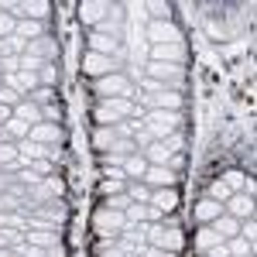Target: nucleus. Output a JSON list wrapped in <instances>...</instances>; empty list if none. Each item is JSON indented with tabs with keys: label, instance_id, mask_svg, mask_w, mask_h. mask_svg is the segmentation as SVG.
<instances>
[{
	"label": "nucleus",
	"instance_id": "4",
	"mask_svg": "<svg viewBox=\"0 0 257 257\" xmlns=\"http://www.w3.org/2000/svg\"><path fill=\"white\" fill-rule=\"evenodd\" d=\"M148 79L161 82L165 89L178 93V86L185 79V65H172V62H148Z\"/></svg>",
	"mask_w": 257,
	"mask_h": 257
},
{
	"label": "nucleus",
	"instance_id": "31",
	"mask_svg": "<svg viewBox=\"0 0 257 257\" xmlns=\"http://www.w3.org/2000/svg\"><path fill=\"white\" fill-rule=\"evenodd\" d=\"M0 213H24V216H28V206H24V199L14 196V192H0Z\"/></svg>",
	"mask_w": 257,
	"mask_h": 257
},
{
	"label": "nucleus",
	"instance_id": "42",
	"mask_svg": "<svg viewBox=\"0 0 257 257\" xmlns=\"http://www.w3.org/2000/svg\"><path fill=\"white\" fill-rule=\"evenodd\" d=\"M127 196H131V202H148V199H151V189H148L144 182H134V185L127 189Z\"/></svg>",
	"mask_w": 257,
	"mask_h": 257
},
{
	"label": "nucleus",
	"instance_id": "17",
	"mask_svg": "<svg viewBox=\"0 0 257 257\" xmlns=\"http://www.w3.org/2000/svg\"><path fill=\"white\" fill-rule=\"evenodd\" d=\"M123 216H127V223H158L161 213L155 206H148V202H131Z\"/></svg>",
	"mask_w": 257,
	"mask_h": 257
},
{
	"label": "nucleus",
	"instance_id": "24",
	"mask_svg": "<svg viewBox=\"0 0 257 257\" xmlns=\"http://www.w3.org/2000/svg\"><path fill=\"white\" fill-rule=\"evenodd\" d=\"M24 52L35 55V59H41V62H48V59H55V41L52 38H35V41H28Z\"/></svg>",
	"mask_w": 257,
	"mask_h": 257
},
{
	"label": "nucleus",
	"instance_id": "46",
	"mask_svg": "<svg viewBox=\"0 0 257 257\" xmlns=\"http://www.w3.org/2000/svg\"><path fill=\"white\" fill-rule=\"evenodd\" d=\"M41 65H48V62L35 59V55H28V52L21 55V69H24V72H41Z\"/></svg>",
	"mask_w": 257,
	"mask_h": 257
},
{
	"label": "nucleus",
	"instance_id": "45",
	"mask_svg": "<svg viewBox=\"0 0 257 257\" xmlns=\"http://www.w3.org/2000/svg\"><path fill=\"white\" fill-rule=\"evenodd\" d=\"M38 82H45V86H52V82H59V69L48 62V65H41V72H38Z\"/></svg>",
	"mask_w": 257,
	"mask_h": 257
},
{
	"label": "nucleus",
	"instance_id": "2",
	"mask_svg": "<svg viewBox=\"0 0 257 257\" xmlns=\"http://www.w3.org/2000/svg\"><path fill=\"white\" fill-rule=\"evenodd\" d=\"M141 120V127L151 134V141H165L168 134H178V120L182 113H172V110H151V113H144Z\"/></svg>",
	"mask_w": 257,
	"mask_h": 257
},
{
	"label": "nucleus",
	"instance_id": "30",
	"mask_svg": "<svg viewBox=\"0 0 257 257\" xmlns=\"http://www.w3.org/2000/svg\"><path fill=\"white\" fill-rule=\"evenodd\" d=\"M144 172H148V161H144V155H131V158L123 161V175H127V178L141 182V178H144Z\"/></svg>",
	"mask_w": 257,
	"mask_h": 257
},
{
	"label": "nucleus",
	"instance_id": "26",
	"mask_svg": "<svg viewBox=\"0 0 257 257\" xmlns=\"http://www.w3.org/2000/svg\"><path fill=\"white\" fill-rule=\"evenodd\" d=\"M216 216H223V202H216V199L206 196V199L196 206V219H199V223H213Z\"/></svg>",
	"mask_w": 257,
	"mask_h": 257
},
{
	"label": "nucleus",
	"instance_id": "40",
	"mask_svg": "<svg viewBox=\"0 0 257 257\" xmlns=\"http://www.w3.org/2000/svg\"><path fill=\"white\" fill-rule=\"evenodd\" d=\"M223 182L230 185V192H243V185H247V175L233 168V172H226V175H223Z\"/></svg>",
	"mask_w": 257,
	"mask_h": 257
},
{
	"label": "nucleus",
	"instance_id": "53",
	"mask_svg": "<svg viewBox=\"0 0 257 257\" xmlns=\"http://www.w3.org/2000/svg\"><path fill=\"white\" fill-rule=\"evenodd\" d=\"M243 48H247V41H233V45H226V55H237Z\"/></svg>",
	"mask_w": 257,
	"mask_h": 257
},
{
	"label": "nucleus",
	"instance_id": "56",
	"mask_svg": "<svg viewBox=\"0 0 257 257\" xmlns=\"http://www.w3.org/2000/svg\"><path fill=\"white\" fill-rule=\"evenodd\" d=\"M0 72H4V69H0Z\"/></svg>",
	"mask_w": 257,
	"mask_h": 257
},
{
	"label": "nucleus",
	"instance_id": "35",
	"mask_svg": "<svg viewBox=\"0 0 257 257\" xmlns=\"http://www.w3.org/2000/svg\"><path fill=\"white\" fill-rule=\"evenodd\" d=\"M18 144H7V141H0V168H7V165H18Z\"/></svg>",
	"mask_w": 257,
	"mask_h": 257
},
{
	"label": "nucleus",
	"instance_id": "55",
	"mask_svg": "<svg viewBox=\"0 0 257 257\" xmlns=\"http://www.w3.org/2000/svg\"><path fill=\"white\" fill-rule=\"evenodd\" d=\"M11 189V178H7V172H0V192H7Z\"/></svg>",
	"mask_w": 257,
	"mask_h": 257
},
{
	"label": "nucleus",
	"instance_id": "1",
	"mask_svg": "<svg viewBox=\"0 0 257 257\" xmlns=\"http://www.w3.org/2000/svg\"><path fill=\"white\" fill-rule=\"evenodd\" d=\"M93 117H96V127H113V123H120L123 117H138V106H134L127 96L99 99L96 110H93Z\"/></svg>",
	"mask_w": 257,
	"mask_h": 257
},
{
	"label": "nucleus",
	"instance_id": "28",
	"mask_svg": "<svg viewBox=\"0 0 257 257\" xmlns=\"http://www.w3.org/2000/svg\"><path fill=\"white\" fill-rule=\"evenodd\" d=\"M117 141L120 138H117V131H113V127H96V131H93V148H96L99 155H106Z\"/></svg>",
	"mask_w": 257,
	"mask_h": 257
},
{
	"label": "nucleus",
	"instance_id": "54",
	"mask_svg": "<svg viewBox=\"0 0 257 257\" xmlns=\"http://www.w3.org/2000/svg\"><path fill=\"white\" fill-rule=\"evenodd\" d=\"M14 117V110H11V106H4V103H0V127H4V123H7V120Z\"/></svg>",
	"mask_w": 257,
	"mask_h": 257
},
{
	"label": "nucleus",
	"instance_id": "36",
	"mask_svg": "<svg viewBox=\"0 0 257 257\" xmlns=\"http://www.w3.org/2000/svg\"><path fill=\"white\" fill-rule=\"evenodd\" d=\"M4 131H7V138H28V134H31V127H28L24 120H18V117L7 120V123H4Z\"/></svg>",
	"mask_w": 257,
	"mask_h": 257
},
{
	"label": "nucleus",
	"instance_id": "23",
	"mask_svg": "<svg viewBox=\"0 0 257 257\" xmlns=\"http://www.w3.org/2000/svg\"><path fill=\"white\" fill-rule=\"evenodd\" d=\"M148 103H151V110H172V113H178V110H182V96H178V93H172V89L155 93Z\"/></svg>",
	"mask_w": 257,
	"mask_h": 257
},
{
	"label": "nucleus",
	"instance_id": "51",
	"mask_svg": "<svg viewBox=\"0 0 257 257\" xmlns=\"http://www.w3.org/2000/svg\"><path fill=\"white\" fill-rule=\"evenodd\" d=\"M103 175H106V178H127L120 165H103Z\"/></svg>",
	"mask_w": 257,
	"mask_h": 257
},
{
	"label": "nucleus",
	"instance_id": "34",
	"mask_svg": "<svg viewBox=\"0 0 257 257\" xmlns=\"http://www.w3.org/2000/svg\"><path fill=\"white\" fill-rule=\"evenodd\" d=\"M120 192H127V182L123 178H103L99 182V196H120Z\"/></svg>",
	"mask_w": 257,
	"mask_h": 257
},
{
	"label": "nucleus",
	"instance_id": "43",
	"mask_svg": "<svg viewBox=\"0 0 257 257\" xmlns=\"http://www.w3.org/2000/svg\"><path fill=\"white\" fill-rule=\"evenodd\" d=\"M18 31V18L14 14H0V38H11Z\"/></svg>",
	"mask_w": 257,
	"mask_h": 257
},
{
	"label": "nucleus",
	"instance_id": "41",
	"mask_svg": "<svg viewBox=\"0 0 257 257\" xmlns=\"http://www.w3.org/2000/svg\"><path fill=\"white\" fill-rule=\"evenodd\" d=\"M230 196H233V192H230V185H226L223 178H216V182L209 185V199H216V202H226Z\"/></svg>",
	"mask_w": 257,
	"mask_h": 257
},
{
	"label": "nucleus",
	"instance_id": "20",
	"mask_svg": "<svg viewBox=\"0 0 257 257\" xmlns=\"http://www.w3.org/2000/svg\"><path fill=\"white\" fill-rule=\"evenodd\" d=\"M172 155H178V151H172L165 141H155V144L144 148V161H148V165H165V168H168V158H172Z\"/></svg>",
	"mask_w": 257,
	"mask_h": 257
},
{
	"label": "nucleus",
	"instance_id": "12",
	"mask_svg": "<svg viewBox=\"0 0 257 257\" xmlns=\"http://www.w3.org/2000/svg\"><path fill=\"white\" fill-rule=\"evenodd\" d=\"M223 213L233 219H250L254 216V196H243V192H233V196L223 202Z\"/></svg>",
	"mask_w": 257,
	"mask_h": 257
},
{
	"label": "nucleus",
	"instance_id": "9",
	"mask_svg": "<svg viewBox=\"0 0 257 257\" xmlns=\"http://www.w3.org/2000/svg\"><path fill=\"white\" fill-rule=\"evenodd\" d=\"M31 216L41 219V223H48V226H55V230H62L65 226V219H69V209H65V202H45V206H35L31 209Z\"/></svg>",
	"mask_w": 257,
	"mask_h": 257
},
{
	"label": "nucleus",
	"instance_id": "25",
	"mask_svg": "<svg viewBox=\"0 0 257 257\" xmlns=\"http://www.w3.org/2000/svg\"><path fill=\"white\" fill-rule=\"evenodd\" d=\"M14 38H21L24 45H28V41H35V38H45V24H41V21H18Z\"/></svg>",
	"mask_w": 257,
	"mask_h": 257
},
{
	"label": "nucleus",
	"instance_id": "39",
	"mask_svg": "<svg viewBox=\"0 0 257 257\" xmlns=\"http://www.w3.org/2000/svg\"><path fill=\"white\" fill-rule=\"evenodd\" d=\"M103 206H106V209H117V213H127L131 196H127V192H120V196H106V199H103Z\"/></svg>",
	"mask_w": 257,
	"mask_h": 257
},
{
	"label": "nucleus",
	"instance_id": "47",
	"mask_svg": "<svg viewBox=\"0 0 257 257\" xmlns=\"http://www.w3.org/2000/svg\"><path fill=\"white\" fill-rule=\"evenodd\" d=\"M28 168H31V172H35V175H41V178H48V175H52V161H48V158L28 161Z\"/></svg>",
	"mask_w": 257,
	"mask_h": 257
},
{
	"label": "nucleus",
	"instance_id": "50",
	"mask_svg": "<svg viewBox=\"0 0 257 257\" xmlns=\"http://www.w3.org/2000/svg\"><path fill=\"white\" fill-rule=\"evenodd\" d=\"M18 233H14V230H0V250H7V247H14V243H18Z\"/></svg>",
	"mask_w": 257,
	"mask_h": 257
},
{
	"label": "nucleus",
	"instance_id": "5",
	"mask_svg": "<svg viewBox=\"0 0 257 257\" xmlns=\"http://www.w3.org/2000/svg\"><path fill=\"white\" fill-rule=\"evenodd\" d=\"M93 230H96V237H120V230L127 226V216L117 213V209H106V206H99L96 213H93Z\"/></svg>",
	"mask_w": 257,
	"mask_h": 257
},
{
	"label": "nucleus",
	"instance_id": "57",
	"mask_svg": "<svg viewBox=\"0 0 257 257\" xmlns=\"http://www.w3.org/2000/svg\"><path fill=\"white\" fill-rule=\"evenodd\" d=\"M202 257H206V254H202Z\"/></svg>",
	"mask_w": 257,
	"mask_h": 257
},
{
	"label": "nucleus",
	"instance_id": "11",
	"mask_svg": "<svg viewBox=\"0 0 257 257\" xmlns=\"http://www.w3.org/2000/svg\"><path fill=\"white\" fill-rule=\"evenodd\" d=\"M148 189H172L178 182V175L172 172V168H165V165H148V172H144V178H141Z\"/></svg>",
	"mask_w": 257,
	"mask_h": 257
},
{
	"label": "nucleus",
	"instance_id": "7",
	"mask_svg": "<svg viewBox=\"0 0 257 257\" xmlns=\"http://www.w3.org/2000/svg\"><path fill=\"white\" fill-rule=\"evenodd\" d=\"M144 35H148L151 45H185L182 28H175L172 21H151V24L144 28Z\"/></svg>",
	"mask_w": 257,
	"mask_h": 257
},
{
	"label": "nucleus",
	"instance_id": "6",
	"mask_svg": "<svg viewBox=\"0 0 257 257\" xmlns=\"http://www.w3.org/2000/svg\"><path fill=\"white\" fill-rule=\"evenodd\" d=\"M24 196H28V202H41V206L45 202H55V199L65 196V182L59 175H48V178H41L38 185H31Z\"/></svg>",
	"mask_w": 257,
	"mask_h": 257
},
{
	"label": "nucleus",
	"instance_id": "49",
	"mask_svg": "<svg viewBox=\"0 0 257 257\" xmlns=\"http://www.w3.org/2000/svg\"><path fill=\"white\" fill-rule=\"evenodd\" d=\"M52 96H55V93H52L48 86H38L35 93H28V99H31V103H45V99H52Z\"/></svg>",
	"mask_w": 257,
	"mask_h": 257
},
{
	"label": "nucleus",
	"instance_id": "16",
	"mask_svg": "<svg viewBox=\"0 0 257 257\" xmlns=\"http://www.w3.org/2000/svg\"><path fill=\"white\" fill-rule=\"evenodd\" d=\"M151 62L182 65V62H185V45H151Z\"/></svg>",
	"mask_w": 257,
	"mask_h": 257
},
{
	"label": "nucleus",
	"instance_id": "44",
	"mask_svg": "<svg viewBox=\"0 0 257 257\" xmlns=\"http://www.w3.org/2000/svg\"><path fill=\"white\" fill-rule=\"evenodd\" d=\"M0 103L14 110V106L21 103V93H18V89H11V86H0Z\"/></svg>",
	"mask_w": 257,
	"mask_h": 257
},
{
	"label": "nucleus",
	"instance_id": "18",
	"mask_svg": "<svg viewBox=\"0 0 257 257\" xmlns=\"http://www.w3.org/2000/svg\"><path fill=\"white\" fill-rule=\"evenodd\" d=\"M106 11H110V4H103V0H82L79 4L82 24H99V21L106 18Z\"/></svg>",
	"mask_w": 257,
	"mask_h": 257
},
{
	"label": "nucleus",
	"instance_id": "21",
	"mask_svg": "<svg viewBox=\"0 0 257 257\" xmlns=\"http://www.w3.org/2000/svg\"><path fill=\"white\" fill-rule=\"evenodd\" d=\"M89 52H96V55H117L120 45L113 35H99V31H93L89 35Z\"/></svg>",
	"mask_w": 257,
	"mask_h": 257
},
{
	"label": "nucleus",
	"instance_id": "37",
	"mask_svg": "<svg viewBox=\"0 0 257 257\" xmlns=\"http://www.w3.org/2000/svg\"><path fill=\"white\" fill-rule=\"evenodd\" d=\"M14 226H28L24 213H0V230H14Z\"/></svg>",
	"mask_w": 257,
	"mask_h": 257
},
{
	"label": "nucleus",
	"instance_id": "15",
	"mask_svg": "<svg viewBox=\"0 0 257 257\" xmlns=\"http://www.w3.org/2000/svg\"><path fill=\"white\" fill-rule=\"evenodd\" d=\"M148 206H155L161 216H165V213H172V209L178 206V189H175V185H172V189H151Z\"/></svg>",
	"mask_w": 257,
	"mask_h": 257
},
{
	"label": "nucleus",
	"instance_id": "19",
	"mask_svg": "<svg viewBox=\"0 0 257 257\" xmlns=\"http://www.w3.org/2000/svg\"><path fill=\"white\" fill-rule=\"evenodd\" d=\"M28 141H38V144H59V141H62V127H59V123H38V127H31Z\"/></svg>",
	"mask_w": 257,
	"mask_h": 257
},
{
	"label": "nucleus",
	"instance_id": "27",
	"mask_svg": "<svg viewBox=\"0 0 257 257\" xmlns=\"http://www.w3.org/2000/svg\"><path fill=\"white\" fill-rule=\"evenodd\" d=\"M14 117L24 120L28 127H38V123H41V110L35 106V103H31V99H21L18 106H14Z\"/></svg>",
	"mask_w": 257,
	"mask_h": 257
},
{
	"label": "nucleus",
	"instance_id": "22",
	"mask_svg": "<svg viewBox=\"0 0 257 257\" xmlns=\"http://www.w3.org/2000/svg\"><path fill=\"white\" fill-rule=\"evenodd\" d=\"M209 226L219 233V240H223V243H226V240H233V237H240V219L226 216V213H223V216H216Z\"/></svg>",
	"mask_w": 257,
	"mask_h": 257
},
{
	"label": "nucleus",
	"instance_id": "14",
	"mask_svg": "<svg viewBox=\"0 0 257 257\" xmlns=\"http://www.w3.org/2000/svg\"><path fill=\"white\" fill-rule=\"evenodd\" d=\"M11 11H14L21 21H45L48 11H52V4H45V0H24V4H14Z\"/></svg>",
	"mask_w": 257,
	"mask_h": 257
},
{
	"label": "nucleus",
	"instance_id": "10",
	"mask_svg": "<svg viewBox=\"0 0 257 257\" xmlns=\"http://www.w3.org/2000/svg\"><path fill=\"white\" fill-rule=\"evenodd\" d=\"M18 158L28 165V161H38V158H48V161H59V148H48V144H38V141H21L18 144Z\"/></svg>",
	"mask_w": 257,
	"mask_h": 257
},
{
	"label": "nucleus",
	"instance_id": "13",
	"mask_svg": "<svg viewBox=\"0 0 257 257\" xmlns=\"http://www.w3.org/2000/svg\"><path fill=\"white\" fill-rule=\"evenodd\" d=\"M82 72L93 76V79H103V76L113 72V59L110 55H96V52H86L82 55Z\"/></svg>",
	"mask_w": 257,
	"mask_h": 257
},
{
	"label": "nucleus",
	"instance_id": "33",
	"mask_svg": "<svg viewBox=\"0 0 257 257\" xmlns=\"http://www.w3.org/2000/svg\"><path fill=\"white\" fill-rule=\"evenodd\" d=\"M24 48H28V45L21 38H14V35H11V38H0V59H7V55H24Z\"/></svg>",
	"mask_w": 257,
	"mask_h": 257
},
{
	"label": "nucleus",
	"instance_id": "32",
	"mask_svg": "<svg viewBox=\"0 0 257 257\" xmlns=\"http://www.w3.org/2000/svg\"><path fill=\"white\" fill-rule=\"evenodd\" d=\"M216 243H223V240H219V233L213 230V226H202V230L196 233V247L202 250V254H206V250H213Z\"/></svg>",
	"mask_w": 257,
	"mask_h": 257
},
{
	"label": "nucleus",
	"instance_id": "48",
	"mask_svg": "<svg viewBox=\"0 0 257 257\" xmlns=\"http://www.w3.org/2000/svg\"><path fill=\"white\" fill-rule=\"evenodd\" d=\"M21 257H52L45 247H31V243H21V250H18Z\"/></svg>",
	"mask_w": 257,
	"mask_h": 257
},
{
	"label": "nucleus",
	"instance_id": "52",
	"mask_svg": "<svg viewBox=\"0 0 257 257\" xmlns=\"http://www.w3.org/2000/svg\"><path fill=\"white\" fill-rule=\"evenodd\" d=\"M165 144H168L172 151H178V148H182V134H168V138H165Z\"/></svg>",
	"mask_w": 257,
	"mask_h": 257
},
{
	"label": "nucleus",
	"instance_id": "8",
	"mask_svg": "<svg viewBox=\"0 0 257 257\" xmlns=\"http://www.w3.org/2000/svg\"><path fill=\"white\" fill-rule=\"evenodd\" d=\"M96 93L99 99H113V96H134V89H131V79L127 76H120V72H110V76H103L96 79Z\"/></svg>",
	"mask_w": 257,
	"mask_h": 257
},
{
	"label": "nucleus",
	"instance_id": "3",
	"mask_svg": "<svg viewBox=\"0 0 257 257\" xmlns=\"http://www.w3.org/2000/svg\"><path fill=\"white\" fill-rule=\"evenodd\" d=\"M148 247H158V250H168V254H178L182 250V233L178 226H165V223H148Z\"/></svg>",
	"mask_w": 257,
	"mask_h": 257
},
{
	"label": "nucleus",
	"instance_id": "29",
	"mask_svg": "<svg viewBox=\"0 0 257 257\" xmlns=\"http://www.w3.org/2000/svg\"><path fill=\"white\" fill-rule=\"evenodd\" d=\"M24 243H31V247H45V250H48V247H55V243H62V240H59V230H31Z\"/></svg>",
	"mask_w": 257,
	"mask_h": 257
},
{
	"label": "nucleus",
	"instance_id": "38",
	"mask_svg": "<svg viewBox=\"0 0 257 257\" xmlns=\"http://www.w3.org/2000/svg\"><path fill=\"white\" fill-rule=\"evenodd\" d=\"M226 250H230V257H247L250 250H254V243H247L243 237H233L230 243H226Z\"/></svg>",
	"mask_w": 257,
	"mask_h": 257
}]
</instances>
